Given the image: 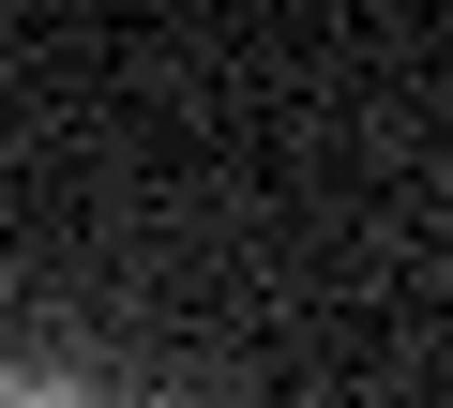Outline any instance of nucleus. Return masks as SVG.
<instances>
[{"label":"nucleus","instance_id":"obj_1","mask_svg":"<svg viewBox=\"0 0 453 408\" xmlns=\"http://www.w3.org/2000/svg\"><path fill=\"white\" fill-rule=\"evenodd\" d=\"M0 408H106V393H76V378H0Z\"/></svg>","mask_w":453,"mask_h":408}]
</instances>
